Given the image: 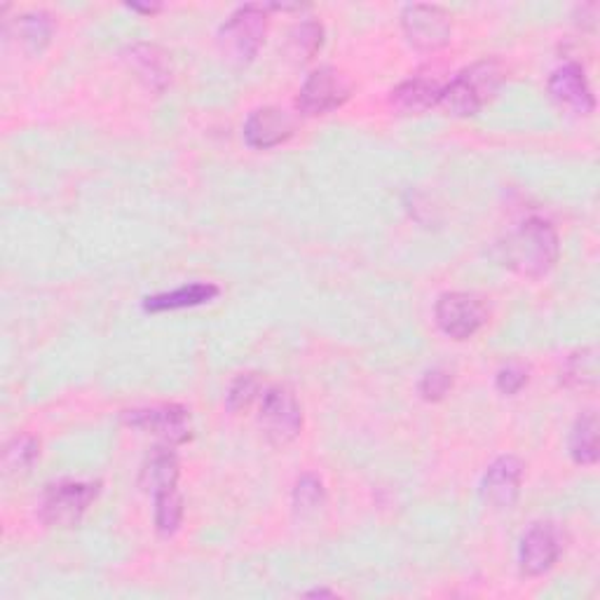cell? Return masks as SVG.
<instances>
[{
  "label": "cell",
  "mask_w": 600,
  "mask_h": 600,
  "mask_svg": "<svg viewBox=\"0 0 600 600\" xmlns=\"http://www.w3.org/2000/svg\"><path fill=\"white\" fill-rule=\"evenodd\" d=\"M129 8L137 10V12H145V14H153V12L160 10V5H139V3H132Z\"/></svg>",
  "instance_id": "cell-28"
},
{
  "label": "cell",
  "mask_w": 600,
  "mask_h": 600,
  "mask_svg": "<svg viewBox=\"0 0 600 600\" xmlns=\"http://www.w3.org/2000/svg\"><path fill=\"white\" fill-rule=\"evenodd\" d=\"M263 380L258 378V373H242L233 380L228 387V395H225V409L231 413H242L249 411L254 407L256 399H261L263 395Z\"/></svg>",
  "instance_id": "cell-24"
},
{
  "label": "cell",
  "mask_w": 600,
  "mask_h": 600,
  "mask_svg": "<svg viewBox=\"0 0 600 600\" xmlns=\"http://www.w3.org/2000/svg\"><path fill=\"white\" fill-rule=\"evenodd\" d=\"M323 502H327V489H323V483H321L319 477L305 474L296 481L294 507L301 516L317 514L323 507Z\"/></svg>",
  "instance_id": "cell-25"
},
{
  "label": "cell",
  "mask_w": 600,
  "mask_h": 600,
  "mask_svg": "<svg viewBox=\"0 0 600 600\" xmlns=\"http://www.w3.org/2000/svg\"><path fill=\"white\" fill-rule=\"evenodd\" d=\"M125 61L145 85L155 92H162L172 80L169 57L155 45H132L125 52Z\"/></svg>",
  "instance_id": "cell-14"
},
{
  "label": "cell",
  "mask_w": 600,
  "mask_h": 600,
  "mask_svg": "<svg viewBox=\"0 0 600 600\" xmlns=\"http://www.w3.org/2000/svg\"><path fill=\"white\" fill-rule=\"evenodd\" d=\"M14 38H17L28 52H40L52 40L55 22L47 12H26L14 22Z\"/></svg>",
  "instance_id": "cell-18"
},
{
  "label": "cell",
  "mask_w": 600,
  "mask_h": 600,
  "mask_svg": "<svg viewBox=\"0 0 600 600\" xmlns=\"http://www.w3.org/2000/svg\"><path fill=\"white\" fill-rule=\"evenodd\" d=\"M155 499V528L162 538H172V534L181 528L184 521V499L178 489L153 495Z\"/></svg>",
  "instance_id": "cell-22"
},
{
  "label": "cell",
  "mask_w": 600,
  "mask_h": 600,
  "mask_svg": "<svg viewBox=\"0 0 600 600\" xmlns=\"http://www.w3.org/2000/svg\"><path fill=\"white\" fill-rule=\"evenodd\" d=\"M570 456L577 464L591 467L598 462V417L584 413L570 432Z\"/></svg>",
  "instance_id": "cell-20"
},
{
  "label": "cell",
  "mask_w": 600,
  "mask_h": 600,
  "mask_svg": "<svg viewBox=\"0 0 600 600\" xmlns=\"http://www.w3.org/2000/svg\"><path fill=\"white\" fill-rule=\"evenodd\" d=\"M122 420L127 427L139 430L143 434H153L165 446H181L190 442L192 436L190 413L184 407H176V403L125 411Z\"/></svg>",
  "instance_id": "cell-6"
},
{
  "label": "cell",
  "mask_w": 600,
  "mask_h": 600,
  "mask_svg": "<svg viewBox=\"0 0 600 600\" xmlns=\"http://www.w3.org/2000/svg\"><path fill=\"white\" fill-rule=\"evenodd\" d=\"M549 94L558 106L577 113V116H589L596 110V96L579 63H565L551 73Z\"/></svg>",
  "instance_id": "cell-12"
},
{
  "label": "cell",
  "mask_w": 600,
  "mask_h": 600,
  "mask_svg": "<svg viewBox=\"0 0 600 600\" xmlns=\"http://www.w3.org/2000/svg\"><path fill=\"white\" fill-rule=\"evenodd\" d=\"M505 83V71H502L499 61L485 59L474 63V67L464 69L456 80H450L446 87H442L439 106L456 118H469L489 104L497 90Z\"/></svg>",
  "instance_id": "cell-2"
},
{
  "label": "cell",
  "mask_w": 600,
  "mask_h": 600,
  "mask_svg": "<svg viewBox=\"0 0 600 600\" xmlns=\"http://www.w3.org/2000/svg\"><path fill=\"white\" fill-rule=\"evenodd\" d=\"M219 296V286L212 282H195L181 289L167 291V294L149 296L143 301L145 313H172V310H184V307H198Z\"/></svg>",
  "instance_id": "cell-16"
},
{
  "label": "cell",
  "mask_w": 600,
  "mask_h": 600,
  "mask_svg": "<svg viewBox=\"0 0 600 600\" xmlns=\"http://www.w3.org/2000/svg\"><path fill=\"white\" fill-rule=\"evenodd\" d=\"M439 83L427 78H411L392 90L389 102H392L395 110H399L401 116H423V113L439 106Z\"/></svg>",
  "instance_id": "cell-15"
},
{
  "label": "cell",
  "mask_w": 600,
  "mask_h": 600,
  "mask_svg": "<svg viewBox=\"0 0 600 600\" xmlns=\"http://www.w3.org/2000/svg\"><path fill=\"white\" fill-rule=\"evenodd\" d=\"M561 380L570 389H593L598 383V352L596 348H581L565 360Z\"/></svg>",
  "instance_id": "cell-19"
},
{
  "label": "cell",
  "mask_w": 600,
  "mask_h": 600,
  "mask_svg": "<svg viewBox=\"0 0 600 600\" xmlns=\"http://www.w3.org/2000/svg\"><path fill=\"white\" fill-rule=\"evenodd\" d=\"M305 596H310V598H317V596H333V591H327V589H315V591H307Z\"/></svg>",
  "instance_id": "cell-29"
},
{
  "label": "cell",
  "mask_w": 600,
  "mask_h": 600,
  "mask_svg": "<svg viewBox=\"0 0 600 600\" xmlns=\"http://www.w3.org/2000/svg\"><path fill=\"white\" fill-rule=\"evenodd\" d=\"M258 423L272 444L284 446L296 439L303 430V411L296 395L286 385H270L261 395Z\"/></svg>",
  "instance_id": "cell-5"
},
{
  "label": "cell",
  "mask_w": 600,
  "mask_h": 600,
  "mask_svg": "<svg viewBox=\"0 0 600 600\" xmlns=\"http://www.w3.org/2000/svg\"><path fill=\"white\" fill-rule=\"evenodd\" d=\"M452 387V376L446 368L427 370L423 380H420V397L425 401H442Z\"/></svg>",
  "instance_id": "cell-26"
},
{
  "label": "cell",
  "mask_w": 600,
  "mask_h": 600,
  "mask_svg": "<svg viewBox=\"0 0 600 600\" xmlns=\"http://www.w3.org/2000/svg\"><path fill=\"white\" fill-rule=\"evenodd\" d=\"M350 92L352 87L343 73L331 67H321L305 78L296 106L303 116L317 118L343 106L350 99Z\"/></svg>",
  "instance_id": "cell-7"
},
{
  "label": "cell",
  "mask_w": 600,
  "mask_h": 600,
  "mask_svg": "<svg viewBox=\"0 0 600 600\" xmlns=\"http://www.w3.org/2000/svg\"><path fill=\"white\" fill-rule=\"evenodd\" d=\"M323 45V28L321 24L307 20V22H301L296 24L294 28L289 31V38H286V45L284 50L289 55V59H294L298 63H305L310 61Z\"/></svg>",
  "instance_id": "cell-21"
},
{
  "label": "cell",
  "mask_w": 600,
  "mask_h": 600,
  "mask_svg": "<svg viewBox=\"0 0 600 600\" xmlns=\"http://www.w3.org/2000/svg\"><path fill=\"white\" fill-rule=\"evenodd\" d=\"M502 266L523 278H544L561 256V242L554 225L544 219H528L511 231L497 247Z\"/></svg>",
  "instance_id": "cell-1"
},
{
  "label": "cell",
  "mask_w": 600,
  "mask_h": 600,
  "mask_svg": "<svg viewBox=\"0 0 600 600\" xmlns=\"http://www.w3.org/2000/svg\"><path fill=\"white\" fill-rule=\"evenodd\" d=\"M434 317L439 329L452 340L472 338L489 321L483 303L474 296L462 294V291H452V294H444L436 301Z\"/></svg>",
  "instance_id": "cell-9"
},
{
  "label": "cell",
  "mask_w": 600,
  "mask_h": 600,
  "mask_svg": "<svg viewBox=\"0 0 600 600\" xmlns=\"http://www.w3.org/2000/svg\"><path fill=\"white\" fill-rule=\"evenodd\" d=\"M178 483V460L172 452V448H157L153 452V458L145 462L143 474H141V485L149 493L157 495L165 491H174Z\"/></svg>",
  "instance_id": "cell-17"
},
{
  "label": "cell",
  "mask_w": 600,
  "mask_h": 600,
  "mask_svg": "<svg viewBox=\"0 0 600 600\" xmlns=\"http://www.w3.org/2000/svg\"><path fill=\"white\" fill-rule=\"evenodd\" d=\"M495 385H497V389L502 395L514 397L528 385V370L523 366H518V364H509V366H505L497 373Z\"/></svg>",
  "instance_id": "cell-27"
},
{
  "label": "cell",
  "mask_w": 600,
  "mask_h": 600,
  "mask_svg": "<svg viewBox=\"0 0 600 600\" xmlns=\"http://www.w3.org/2000/svg\"><path fill=\"white\" fill-rule=\"evenodd\" d=\"M99 493V485L87 481H59L47 485L40 502V516L50 528H73Z\"/></svg>",
  "instance_id": "cell-4"
},
{
  "label": "cell",
  "mask_w": 600,
  "mask_h": 600,
  "mask_svg": "<svg viewBox=\"0 0 600 600\" xmlns=\"http://www.w3.org/2000/svg\"><path fill=\"white\" fill-rule=\"evenodd\" d=\"M561 556V538L554 523H534L521 540L518 549V565L521 573L538 577L549 573Z\"/></svg>",
  "instance_id": "cell-10"
},
{
  "label": "cell",
  "mask_w": 600,
  "mask_h": 600,
  "mask_svg": "<svg viewBox=\"0 0 600 600\" xmlns=\"http://www.w3.org/2000/svg\"><path fill=\"white\" fill-rule=\"evenodd\" d=\"M523 462L514 456L497 458L481 481V495L495 509H511L521 495Z\"/></svg>",
  "instance_id": "cell-11"
},
{
  "label": "cell",
  "mask_w": 600,
  "mask_h": 600,
  "mask_svg": "<svg viewBox=\"0 0 600 600\" xmlns=\"http://www.w3.org/2000/svg\"><path fill=\"white\" fill-rule=\"evenodd\" d=\"M296 132V122L286 110L263 106L256 108L245 122V141L249 149L270 151L274 145H282Z\"/></svg>",
  "instance_id": "cell-13"
},
{
  "label": "cell",
  "mask_w": 600,
  "mask_h": 600,
  "mask_svg": "<svg viewBox=\"0 0 600 600\" xmlns=\"http://www.w3.org/2000/svg\"><path fill=\"white\" fill-rule=\"evenodd\" d=\"M40 456V444L31 434H20L5 446L3 452V467L8 474H22L28 472L34 462Z\"/></svg>",
  "instance_id": "cell-23"
},
{
  "label": "cell",
  "mask_w": 600,
  "mask_h": 600,
  "mask_svg": "<svg viewBox=\"0 0 600 600\" xmlns=\"http://www.w3.org/2000/svg\"><path fill=\"white\" fill-rule=\"evenodd\" d=\"M401 26L409 43L420 52H436L450 43L452 24L439 5H407L401 12Z\"/></svg>",
  "instance_id": "cell-8"
},
{
  "label": "cell",
  "mask_w": 600,
  "mask_h": 600,
  "mask_svg": "<svg viewBox=\"0 0 600 600\" xmlns=\"http://www.w3.org/2000/svg\"><path fill=\"white\" fill-rule=\"evenodd\" d=\"M268 34V5H242L219 28V50L233 67H247Z\"/></svg>",
  "instance_id": "cell-3"
}]
</instances>
